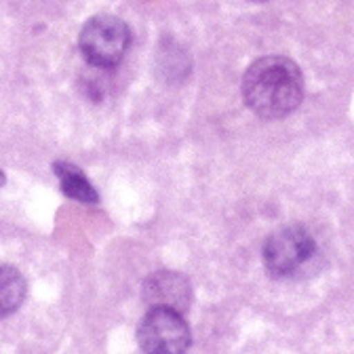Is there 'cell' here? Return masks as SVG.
Listing matches in <instances>:
<instances>
[{"label":"cell","instance_id":"cell-7","mask_svg":"<svg viewBox=\"0 0 354 354\" xmlns=\"http://www.w3.org/2000/svg\"><path fill=\"white\" fill-rule=\"evenodd\" d=\"M26 279L13 266H0V319L17 313L26 299Z\"/></svg>","mask_w":354,"mask_h":354},{"label":"cell","instance_id":"cell-1","mask_svg":"<svg viewBox=\"0 0 354 354\" xmlns=\"http://www.w3.org/2000/svg\"><path fill=\"white\" fill-rule=\"evenodd\" d=\"M245 104L261 118L291 114L304 100V76L295 62L270 55L253 62L243 76Z\"/></svg>","mask_w":354,"mask_h":354},{"label":"cell","instance_id":"cell-9","mask_svg":"<svg viewBox=\"0 0 354 354\" xmlns=\"http://www.w3.org/2000/svg\"><path fill=\"white\" fill-rule=\"evenodd\" d=\"M249 3H266V0H249Z\"/></svg>","mask_w":354,"mask_h":354},{"label":"cell","instance_id":"cell-6","mask_svg":"<svg viewBox=\"0 0 354 354\" xmlns=\"http://www.w3.org/2000/svg\"><path fill=\"white\" fill-rule=\"evenodd\" d=\"M53 169H55V175L59 177L62 192L68 198H74V201L84 203V205H95L100 201V194L95 192L91 182L86 180L76 165H72V162H55Z\"/></svg>","mask_w":354,"mask_h":354},{"label":"cell","instance_id":"cell-2","mask_svg":"<svg viewBox=\"0 0 354 354\" xmlns=\"http://www.w3.org/2000/svg\"><path fill=\"white\" fill-rule=\"evenodd\" d=\"M131 44L129 26L114 15H95L88 19L78 38V47L84 59L95 68L118 66Z\"/></svg>","mask_w":354,"mask_h":354},{"label":"cell","instance_id":"cell-3","mask_svg":"<svg viewBox=\"0 0 354 354\" xmlns=\"http://www.w3.org/2000/svg\"><path fill=\"white\" fill-rule=\"evenodd\" d=\"M317 243L304 226H285L272 232L263 245V263L272 277L285 279L297 272L315 255Z\"/></svg>","mask_w":354,"mask_h":354},{"label":"cell","instance_id":"cell-4","mask_svg":"<svg viewBox=\"0 0 354 354\" xmlns=\"http://www.w3.org/2000/svg\"><path fill=\"white\" fill-rule=\"evenodd\" d=\"M140 348L150 354H180L190 348V329L182 313L171 308H150L138 329Z\"/></svg>","mask_w":354,"mask_h":354},{"label":"cell","instance_id":"cell-5","mask_svg":"<svg viewBox=\"0 0 354 354\" xmlns=\"http://www.w3.org/2000/svg\"><path fill=\"white\" fill-rule=\"evenodd\" d=\"M144 301L150 308H171L184 313L192 301L190 281L180 272L158 270L144 283Z\"/></svg>","mask_w":354,"mask_h":354},{"label":"cell","instance_id":"cell-8","mask_svg":"<svg viewBox=\"0 0 354 354\" xmlns=\"http://www.w3.org/2000/svg\"><path fill=\"white\" fill-rule=\"evenodd\" d=\"M5 182H7V180H5V173H3V171H0V186H3Z\"/></svg>","mask_w":354,"mask_h":354}]
</instances>
